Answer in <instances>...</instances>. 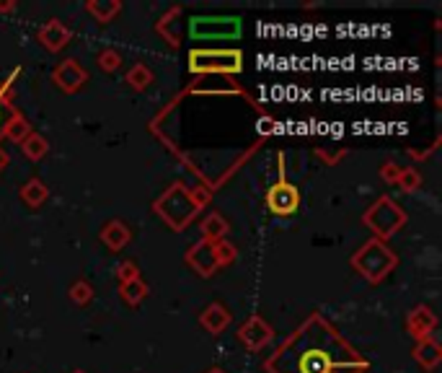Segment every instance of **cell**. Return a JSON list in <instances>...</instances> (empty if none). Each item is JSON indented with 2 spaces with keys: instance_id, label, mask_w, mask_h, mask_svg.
<instances>
[{
  "instance_id": "cell-2",
  "label": "cell",
  "mask_w": 442,
  "mask_h": 373,
  "mask_svg": "<svg viewBox=\"0 0 442 373\" xmlns=\"http://www.w3.org/2000/svg\"><path fill=\"white\" fill-rule=\"evenodd\" d=\"M328 368H331V360H328L326 352L311 350L300 360V371L303 373H328Z\"/></svg>"
},
{
  "instance_id": "cell-3",
  "label": "cell",
  "mask_w": 442,
  "mask_h": 373,
  "mask_svg": "<svg viewBox=\"0 0 442 373\" xmlns=\"http://www.w3.org/2000/svg\"><path fill=\"white\" fill-rule=\"evenodd\" d=\"M0 130H3V112H0Z\"/></svg>"
},
{
  "instance_id": "cell-1",
  "label": "cell",
  "mask_w": 442,
  "mask_h": 373,
  "mask_svg": "<svg viewBox=\"0 0 442 373\" xmlns=\"http://www.w3.org/2000/svg\"><path fill=\"white\" fill-rule=\"evenodd\" d=\"M269 208L274 213H293L298 208V192L290 184H277L269 192Z\"/></svg>"
}]
</instances>
